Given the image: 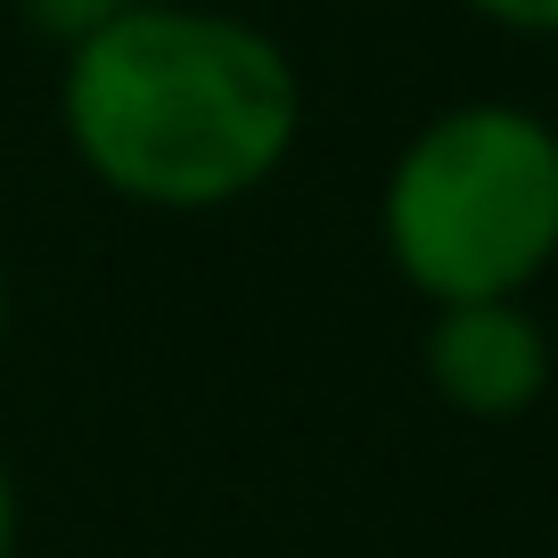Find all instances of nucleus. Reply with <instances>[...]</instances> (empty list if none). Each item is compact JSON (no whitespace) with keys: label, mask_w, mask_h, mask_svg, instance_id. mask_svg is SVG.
I'll use <instances>...</instances> for the list:
<instances>
[{"label":"nucleus","mask_w":558,"mask_h":558,"mask_svg":"<svg viewBox=\"0 0 558 558\" xmlns=\"http://www.w3.org/2000/svg\"><path fill=\"white\" fill-rule=\"evenodd\" d=\"M58 123L107 197L148 214H222L288 165L304 83L296 58L239 9L132 0L66 41Z\"/></svg>","instance_id":"1"},{"label":"nucleus","mask_w":558,"mask_h":558,"mask_svg":"<svg viewBox=\"0 0 558 558\" xmlns=\"http://www.w3.org/2000/svg\"><path fill=\"white\" fill-rule=\"evenodd\" d=\"M378 239L418 304L525 296L558 263V123L518 99L427 116L386 165Z\"/></svg>","instance_id":"2"},{"label":"nucleus","mask_w":558,"mask_h":558,"mask_svg":"<svg viewBox=\"0 0 558 558\" xmlns=\"http://www.w3.org/2000/svg\"><path fill=\"white\" fill-rule=\"evenodd\" d=\"M427 386L460 418H525L550 386V337L525 313V296H476V304H427Z\"/></svg>","instance_id":"3"},{"label":"nucleus","mask_w":558,"mask_h":558,"mask_svg":"<svg viewBox=\"0 0 558 558\" xmlns=\"http://www.w3.org/2000/svg\"><path fill=\"white\" fill-rule=\"evenodd\" d=\"M116 9H132V0H25V17H34L50 41H83L90 25H107Z\"/></svg>","instance_id":"4"},{"label":"nucleus","mask_w":558,"mask_h":558,"mask_svg":"<svg viewBox=\"0 0 558 558\" xmlns=\"http://www.w3.org/2000/svg\"><path fill=\"white\" fill-rule=\"evenodd\" d=\"M469 17L501 25V34H525V41H558V0H460Z\"/></svg>","instance_id":"5"},{"label":"nucleus","mask_w":558,"mask_h":558,"mask_svg":"<svg viewBox=\"0 0 558 558\" xmlns=\"http://www.w3.org/2000/svg\"><path fill=\"white\" fill-rule=\"evenodd\" d=\"M0 558H17V476H9V452H0Z\"/></svg>","instance_id":"6"},{"label":"nucleus","mask_w":558,"mask_h":558,"mask_svg":"<svg viewBox=\"0 0 558 558\" xmlns=\"http://www.w3.org/2000/svg\"><path fill=\"white\" fill-rule=\"evenodd\" d=\"M0 345H9V271H0Z\"/></svg>","instance_id":"7"}]
</instances>
